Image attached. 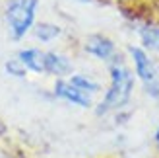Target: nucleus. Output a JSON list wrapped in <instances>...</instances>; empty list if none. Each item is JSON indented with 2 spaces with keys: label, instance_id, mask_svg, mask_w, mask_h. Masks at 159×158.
I'll use <instances>...</instances> for the list:
<instances>
[{
  "label": "nucleus",
  "instance_id": "1",
  "mask_svg": "<svg viewBox=\"0 0 159 158\" xmlns=\"http://www.w3.org/2000/svg\"><path fill=\"white\" fill-rule=\"evenodd\" d=\"M109 76H111V84L97 106V115H107L111 111L122 109L130 101L134 92V74L122 61L115 59L111 62Z\"/></svg>",
  "mask_w": 159,
  "mask_h": 158
},
{
  "label": "nucleus",
  "instance_id": "2",
  "mask_svg": "<svg viewBox=\"0 0 159 158\" xmlns=\"http://www.w3.org/2000/svg\"><path fill=\"white\" fill-rule=\"evenodd\" d=\"M39 0H8L4 8V20L14 41L23 39L35 26Z\"/></svg>",
  "mask_w": 159,
  "mask_h": 158
},
{
  "label": "nucleus",
  "instance_id": "11",
  "mask_svg": "<svg viewBox=\"0 0 159 158\" xmlns=\"http://www.w3.org/2000/svg\"><path fill=\"white\" fill-rule=\"evenodd\" d=\"M6 72L12 74V76H16V78H23V76L27 74V70L20 62V59H12V61L6 62Z\"/></svg>",
  "mask_w": 159,
  "mask_h": 158
},
{
  "label": "nucleus",
  "instance_id": "4",
  "mask_svg": "<svg viewBox=\"0 0 159 158\" xmlns=\"http://www.w3.org/2000/svg\"><path fill=\"white\" fill-rule=\"evenodd\" d=\"M54 96L60 98V100H66L70 104H74L78 107H91L93 106V98L87 96L85 92H82L80 88L68 80V78H58L57 82H54Z\"/></svg>",
  "mask_w": 159,
  "mask_h": 158
},
{
  "label": "nucleus",
  "instance_id": "10",
  "mask_svg": "<svg viewBox=\"0 0 159 158\" xmlns=\"http://www.w3.org/2000/svg\"><path fill=\"white\" fill-rule=\"evenodd\" d=\"M70 82H72L76 88H80L82 92H85L87 96H95L99 90H101V86H99V82H95L93 78H89V76H85V74H72L68 78Z\"/></svg>",
  "mask_w": 159,
  "mask_h": 158
},
{
  "label": "nucleus",
  "instance_id": "13",
  "mask_svg": "<svg viewBox=\"0 0 159 158\" xmlns=\"http://www.w3.org/2000/svg\"><path fill=\"white\" fill-rule=\"evenodd\" d=\"M118 2H122V4H132V2H140V0H118Z\"/></svg>",
  "mask_w": 159,
  "mask_h": 158
},
{
  "label": "nucleus",
  "instance_id": "8",
  "mask_svg": "<svg viewBox=\"0 0 159 158\" xmlns=\"http://www.w3.org/2000/svg\"><path fill=\"white\" fill-rule=\"evenodd\" d=\"M33 33L39 41L51 43V41H54V39H58L62 35V29H60V26H57V23H52V22H39L37 26H33Z\"/></svg>",
  "mask_w": 159,
  "mask_h": 158
},
{
  "label": "nucleus",
  "instance_id": "7",
  "mask_svg": "<svg viewBox=\"0 0 159 158\" xmlns=\"http://www.w3.org/2000/svg\"><path fill=\"white\" fill-rule=\"evenodd\" d=\"M18 59L25 67V70H31L35 74H45V51L29 47V49H23L18 53Z\"/></svg>",
  "mask_w": 159,
  "mask_h": 158
},
{
  "label": "nucleus",
  "instance_id": "3",
  "mask_svg": "<svg viewBox=\"0 0 159 158\" xmlns=\"http://www.w3.org/2000/svg\"><path fill=\"white\" fill-rule=\"evenodd\" d=\"M128 53H130L132 65H134V72H136V76L142 80L146 92L152 98H159V72H157L155 62L148 55V51L144 49V47L130 45Z\"/></svg>",
  "mask_w": 159,
  "mask_h": 158
},
{
  "label": "nucleus",
  "instance_id": "9",
  "mask_svg": "<svg viewBox=\"0 0 159 158\" xmlns=\"http://www.w3.org/2000/svg\"><path fill=\"white\" fill-rule=\"evenodd\" d=\"M140 39L144 49L159 53V26H144L140 29Z\"/></svg>",
  "mask_w": 159,
  "mask_h": 158
},
{
  "label": "nucleus",
  "instance_id": "12",
  "mask_svg": "<svg viewBox=\"0 0 159 158\" xmlns=\"http://www.w3.org/2000/svg\"><path fill=\"white\" fill-rule=\"evenodd\" d=\"M155 146H157V151H159V127L155 131Z\"/></svg>",
  "mask_w": 159,
  "mask_h": 158
},
{
  "label": "nucleus",
  "instance_id": "6",
  "mask_svg": "<svg viewBox=\"0 0 159 158\" xmlns=\"http://www.w3.org/2000/svg\"><path fill=\"white\" fill-rule=\"evenodd\" d=\"M72 72V62L68 57L54 51H45V74H52L57 78H64Z\"/></svg>",
  "mask_w": 159,
  "mask_h": 158
},
{
  "label": "nucleus",
  "instance_id": "14",
  "mask_svg": "<svg viewBox=\"0 0 159 158\" xmlns=\"http://www.w3.org/2000/svg\"><path fill=\"white\" fill-rule=\"evenodd\" d=\"M76 2H82V4H89V2H93V0H76Z\"/></svg>",
  "mask_w": 159,
  "mask_h": 158
},
{
  "label": "nucleus",
  "instance_id": "5",
  "mask_svg": "<svg viewBox=\"0 0 159 158\" xmlns=\"http://www.w3.org/2000/svg\"><path fill=\"white\" fill-rule=\"evenodd\" d=\"M85 53H89L91 57L105 61V62H113L116 59V45L113 39H109L107 35H99L95 33L91 37H87V41L84 45Z\"/></svg>",
  "mask_w": 159,
  "mask_h": 158
}]
</instances>
